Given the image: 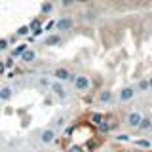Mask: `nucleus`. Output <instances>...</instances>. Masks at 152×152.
Masks as SVG:
<instances>
[{"instance_id": "f257e3e1", "label": "nucleus", "mask_w": 152, "mask_h": 152, "mask_svg": "<svg viewBox=\"0 0 152 152\" xmlns=\"http://www.w3.org/2000/svg\"><path fill=\"white\" fill-rule=\"evenodd\" d=\"M72 84H74V89L76 91H88L89 86H91V82H89V78L86 74H78L72 78Z\"/></svg>"}, {"instance_id": "f03ea898", "label": "nucleus", "mask_w": 152, "mask_h": 152, "mask_svg": "<svg viewBox=\"0 0 152 152\" xmlns=\"http://www.w3.org/2000/svg\"><path fill=\"white\" fill-rule=\"evenodd\" d=\"M74 27V21H72V17H66V15H63V17H59L55 21V28L59 32H66V31H70V28Z\"/></svg>"}, {"instance_id": "7ed1b4c3", "label": "nucleus", "mask_w": 152, "mask_h": 152, "mask_svg": "<svg viewBox=\"0 0 152 152\" xmlns=\"http://www.w3.org/2000/svg\"><path fill=\"white\" fill-rule=\"evenodd\" d=\"M135 93H137V89L133 88V86H126V88H122L120 91H118V99H120V103H127L135 97Z\"/></svg>"}, {"instance_id": "20e7f679", "label": "nucleus", "mask_w": 152, "mask_h": 152, "mask_svg": "<svg viewBox=\"0 0 152 152\" xmlns=\"http://www.w3.org/2000/svg\"><path fill=\"white\" fill-rule=\"evenodd\" d=\"M55 137H57V131L53 127H46V129L40 131V142L42 145H51L55 141Z\"/></svg>"}, {"instance_id": "39448f33", "label": "nucleus", "mask_w": 152, "mask_h": 152, "mask_svg": "<svg viewBox=\"0 0 152 152\" xmlns=\"http://www.w3.org/2000/svg\"><path fill=\"white\" fill-rule=\"evenodd\" d=\"M50 91L57 95L59 99H66V89H65V86L59 82V80H55V82H51L50 84Z\"/></svg>"}, {"instance_id": "423d86ee", "label": "nucleus", "mask_w": 152, "mask_h": 152, "mask_svg": "<svg viewBox=\"0 0 152 152\" xmlns=\"http://www.w3.org/2000/svg\"><path fill=\"white\" fill-rule=\"evenodd\" d=\"M53 76H55V80H59V82H69V80L74 78V76L69 72V69H65V66L55 69V70H53Z\"/></svg>"}, {"instance_id": "0eeeda50", "label": "nucleus", "mask_w": 152, "mask_h": 152, "mask_svg": "<svg viewBox=\"0 0 152 152\" xmlns=\"http://www.w3.org/2000/svg\"><path fill=\"white\" fill-rule=\"evenodd\" d=\"M141 118H142V114H141V112L133 110V112H129V114H127V118H126V124H127L129 127H135V129H137V126H139Z\"/></svg>"}, {"instance_id": "6e6552de", "label": "nucleus", "mask_w": 152, "mask_h": 152, "mask_svg": "<svg viewBox=\"0 0 152 152\" xmlns=\"http://www.w3.org/2000/svg\"><path fill=\"white\" fill-rule=\"evenodd\" d=\"M19 57H21V61H25V63H32V61L36 59V51H34V50H31V48H27V50L23 51V53L19 55Z\"/></svg>"}, {"instance_id": "1a4fd4ad", "label": "nucleus", "mask_w": 152, "mask_h": 152, "mask_svg": "<svg viewBox=\"0 0 152 152\" xmlns=\"http://www.w3.org/2000/svg\"><path fill=\"white\" fill-rule=\"evenodd\" d=\"M12 97H13V89L10 88V86L0 88V101H10Z\"/></svg>"}, {"instance_id": "9d476101", "label": "nucleus", "mask_w": 152, "mask_h": 152, "mask_svg": "<svg viewBox=\"0 0 152 152\" xmlns=\"http://www.w3.org/2000/svg\"><path fill=\"white\" fill-rule=\"evenodd\" d=\"M61 42H63L61 34H50V36L44 40V46H59Z\"/></svg>"}, {"instance_id": "9b49d317", "label": "nucleus", "mask_w": 152, "mask_h": 152, "mask_svg": "<svg viewBox=\"0 0 152 152\" xmlns=\"http://www.w3.org/2000/svg\"><path fill=\"white\" fill-rule=\"evenodd\" d=\"M135 89H137V91H141V93L148 91V89H150V86H148V78H142V80H139V84L135 86Z\"/></svg>"}, {"instance_id": "f8f14e48", "label": "nucleus", "mask_w": 152, "mask_h": 152, "mask_svg": "<svg viewBox=\"0 0 152 152\" xmlns=\"http://www.w3.org/2000/svg\"><path fill=\"white\" fill-rule=\"evenodd\" d=\"M150 124H152L150 118H145V116H142V118H141V122H139V126H137V129H139V131H148Z\"/></svg>"}, {"instance_id": "ddd939ff", "label": "nucleus", "mask_w": 152, "mask_h": 152, "mask_svg": "<svg viewBox=\"0 0 152 152\" xmlns=\"http://www.w3.org/2000/svg\"><path fill=\"white\" fill-rule=\"evenodd\" d=\"M99 101H101V103H110V101H112V91L103 89V91L99 93Z\"/></svg>"}, {"instance_id": "4468645a", "label": "nucleus", "mask_w": 152, "mask_h": 152, "mask_svg": "<svg viewBox=\"0 0 152 152\" xmlns=\"http://www.w3.org/2000/svg\"><path fill=\"white\" fill-rule=\"evenodd\" d=\"M27 48H28L27 44H17L15 48H13V51H12V57H19V55L23 53V51L27 50Z\"/></svg>"}, {"instance_id": "2eb2a0df", "label": "nucleus", "mask_w": 152, "mask_h": 152, "mask_svg": "<svg viewBox=\"0 0 152 152\" xmlns=\"http://www.w3.org/2000/svg\"><path fill=\"white\" fill-rule=\"evenodd\" d=\"M28 32H31V27H28V25H23V27H19L17 31H15V36H27Z\"/></svg>"}, {"instance_id": "dca6fc26", "label": "nucleus", "mask_w": 152, "mask_h": 152, "mask_svg": "<svg viewBox=\"0 0 152 152\" xmlns=\"http://www.w3.org/2000/svg\"><path fill=\"white\" fill-rule=\"evenodd\" d=\"M135 146H141V148H150L152 142L146 141V139H139V141H135Z\"/></svg>"}, {"instance_id": "f3484780", "label": "nucleus", "mask_w": 152, "mask_h": 152, "mask_svg": "<svg viewBox=\"0 0 152 152\" xmlns=\"http://www.w3.org/2000/svg\"><path fill=\"white\" fill-rule=\"evenodd\" d=\"M103 120H104L103 114H99V112H93V114H91V122H93V124H97V126H99V124H101Z\"/></svg>"}, {"instance_id": "a211bd4d", "label": "nucleus", "mask_w": 152, "mask_h": 152, "mask_svg": "<svg viewBox=\"0 0 152 152\" xmlns=\"http://www.w3.org/2000/svg\"><path fill=\"white\" fill-rule=\"evenodd\" d=\"M84 19H86V21H95V19H97V13H95V12H86L84 13Z\"/></svg>"}, {"instance_id": "6ab92c4d", "label": "nucleus", "mask_w": 152, "mask_h": 152, "mask_svg": "<svg viewBox=\"0 0 152 152\" xmlns=\"http://www.w3.org/2000/svg\"><path fill=\"white\" fill-rule=\"evenodd\" d=\"M10 46V40H6V38H0V51H6Z\"/></svg>"}, {"instance_id": "aec40b11", "label": "nucleus", "mask_w": 152, "mask_h": 152, "mask_svg": "<svg viewBox=\"0 0 152 152\" xmlns=\"http://www.w3.org/2000/svg\"><path fill=\"white\" fill-rule=\"evenodd\" d=\"M13 65H15L13 57H8V59H4V66H6V69H13Z\"/></svg>"}, {"instance_id": "412c9836", "label": "nucleus", "mask_w": 152, "mask_h": 152, "mask_svg": "<svg viewBox=\"0 0 152 152\" xmlns=\"http://www.w3.org/2000/svg\"><path fill=\"white\" fill-rule=\"evenodd\" d=\"M116 141H120V142H127V141H129V135H127V133H120V135H116Z\"/></svg>"}, {"instance_id": "4be33fe9", "label": "nucleus", "mask_w": 152, "mask_h": 152, "mask_svg": "<svg viewBox=\"0 0 152 152\" xmlns=\"http://www.w3.org/2000/svg\"><path fill=\"white\" fill-rule=\"evenodd\" d=\"M51 10H53V6H51V2H46L44 6H42V13H51Z\"/></svg>"}, {"instance_id": "5701e85b", "label": "nucleus", "mask_w": 152, "mask_h": 152, "mask_svg": "<svg viewBox=\"0 0 152 152\" xmlns=\"http://www.w3.org/2000/svg\"><path fill=\"white\" fill-rule=\"evenodd\" d=\"M31 31H32V36H40L42 32H44V28H42V25H38L34 28H31Z\"/></svg>"}, {"instance_id": "b1692460", "label": "nucleus", "mask_w": 152, "mask_h": 152, "mask_svg": "<svg viewBox=\"0 0 152 152\" xmlns=\"http://www.w3.org/2000/svg\"><path fill=\"white\" fill-rule=\"evenodd\" d=\"M65 122H66V118H65V116L57 118V122H55V127H57V129H59V127H63V126H65Z\"/></svg>"}, {"instance_id": "393cba45", "label": "nucleus", "mask_w": 152, "mask_h": 152, "mask_svg": "<svg viewBox=\"0 0 152 152\" xmlns=\"http://www.w3.org/2000/svg\"><path fill=\"white\" fill-rule=\"evenodd\" d=\"M61 4H63L65 8H69L70 4H74V0H61Z\"/></svg>"}, {"instance_id": "a878e982", "label": "nucleus", "mask_w": 152, "mask_h": 152, "mask_svg": "<svg viewBox=\"0 0 152 152\" xmlns=\"http://www.w3.org/2000/svg\"><path fill=\"white\" fill-rule=\"evenodd\" d=\"M4 70H6V66H4V61H0V74H4Z\"/></svg>"}, {"instance_id": "bb28decb", "label": "nucleus", "mask_w": 152, "mask_h": 152, "mask_svg": "<svg viewBox=\"0 0 152 152\" xmlns=\"http://www.w3.org/2000/svg\"><path fill=\"white\" fill-rule=\"evenodd\" d=\"M74 2H80V4H88L89 0H74Z\"/></svg>"}, {"instance_id": "cd10ccee", "label": "nucleus", "mask_w": 152, "mask_h": 152, "mask_svg": "<svg viewBox=\"0 0 152 152\" xmlns=\"http://www.w3.org/2000/svg\"><path fill=\"white\" fill-rule=\"evenodd\" d=\"M148 86H150V89H152V76L148 78Z\"/></svg>"}, {"instance_id": "c85d7f7f", "label": "nucleus", "mask_w": 152, "mask_h": 152, "mask_svg": "<svg viewBox=\"0 0 152 152\" xmlns=\"http://www.w3.org/2000/svg\"><path fill=\"white\" fill-rule=\"evenodd\" d=\"M148 131H152V124H150V127H148Z\"/></svg>"}, {"instance_id": "c756f323", "label": "nucleus", "mask_w": 152, "mask_h": 152, "mask_svg": "<svg viewBox=\"0 0 152 152\" xmlns=\"http://www.w3.org/2000/svg\"><path fill=\"white\" fill-rule=\"evenodd\" d=\"M0 103H2V101H0Z\"/></svg>"}]
</instances>
